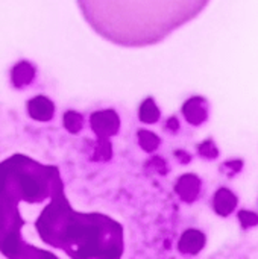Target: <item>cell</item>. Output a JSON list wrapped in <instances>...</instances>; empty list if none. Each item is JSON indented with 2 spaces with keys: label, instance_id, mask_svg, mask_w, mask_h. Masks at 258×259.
<instances>
[{
  "label": "cell",
  "instance_id": "1",
  "mask_svg": "<svg viewBox=\"0 0 258 259\" xmlns=\"http://www.w3.org/2000/svg\"><path fill=\"white\" fill-rule=\"evenodd\" d=\"M90 27L122 47H148L195 20L210 0H76Z\"/></svg>",
  "mask_w": 258,
  "mask_h": 259
},
{
  "label": "cell",
  "instance_id": "2",
  "mask_svg": "<svg viewBox=\"0 0 258 259\" xmlns=\"http://www.w3.org/2000/svg\"><path fill=\"white\" fill-rule=\"evenodd\" d=\"M32 226L41 243L62 250L71 259H120L125 252L123 226L100 212L75 211L59 185L40 206L35 219L24 225Z\"/></svg>",
  "mask_w": 258,
  "mask_h": 259
},
{
  "label": "cell",
  "instance_id": "3",
  "mask_svg": "<svg viewBox=\"0 0 258 259\" xmlns=\"http://www.w3.org/2000/svg\"><path fill=\"white\" fill-rule=\"evenodd\" d=\"M90 126L97 137V146L93 159L108 161L113 156V147L109 138L114 137L120 129V117L114 109L96 111L90 117Z\"/></svg>",
  "mask_w": 258,
  "mask_h": 259
},
{
  "label": "cell",
  "instance_id": "4",
  "mask_svg": "<svg viewBox=\"0 0 258 259\" xmlns=\"http://www.w3.org/2000/svg\"><path fill=\"white\" fill-rule=\"evenodd\" d=\"M182 114L186 120L193 126H201L208 118V102L205 97L193 96L182 105Z\"/></svg>",
  "mask_w": 258,
  "mask_h": 259
},
{
  "label": "cell",
  "instance_id": "5",
  "mask_svg": "<svg viewBox=\"0 0 258 259\" xmlns=\"http://www.w3.org/2000/svg\"><path fill=\"white\" fill-rule=\"evenodd\" d=\"M27 114L35 121H50L55 114L53 102L46 96H35L27 102Z\"/></svg>",
  "mask_w": 258,
  "mask_h": 259
},
{
  "label": "cell",
  "instance_id": "6",
  "mask_svg": "<svg viewBox=\"0 0 258 259\" xmlns=\"http://www.w3.org/2000/svg\"><path fill=\"white\" fill-rule=\"evenodd\" d=\"M175 193L186 203H193L201 193V179L193 173L182 175L175 184Z\"/></svg>",
  "mask_w": 258,
  "mask_h": 259
},
{
  "label": "cell",
  "instance_id": "7",
  "mask_svg": "<svg viewBox=\"0 0 258 259\" xmlns=\"http://www.w3.org/2000/svg\"><path fill=\"white\" fill-rule=\"evenodd\" d=\"M205 243H207V238L201 231L189 229L181 235L178 249L184 255H198L205 247Z\"/></svg>",
  "mask_w": 258,
  "mask_h": 259
},
{
  "label": "cell",
  "instance_id": "8",
  "mask_svg": "<svg viewBox=\"0 0 258 259\" xmlns=\"http://www.w3.org/2000/svg\"><path fill=\"white\" fill-rule=\"evenodd\" d=\"M239 199L237 196L228 188H219L213 197V209L220 217H228L237 208Z\"/></svg>",
  "mask_w": 258,
  "mask_h": 259
},
{
  "label": "cell",
  "instance_id": "9",
  "mask_svg": "<svg viewBox=\"0 0 258 259\" xmlns=\"http://www.w3.org/2000/svg\"><path fill=\"white\" fill-rule=\"evenodd\" d=\"M5 258L8 259H59L55 253L33 244H20Z\"/></svg>",
  "mask_w": 258,
  "mask_h": 259
},
{
  "label": "cell",
  "instance_id": "10",
  "mask_svg": "<svg viewBox=\"0 0 258 259\" xmlns=\"http://www.w3.org/2000/svg\"><path fill=\"white\" fill-rule=\"evenodd\" d=\"M33 77H35V68L26 61L18 62L11 71V80L15 88H23L29 85L33 80Z\"/></svg>",
  "mask_w": 258,
  "mask_h": 259
},
{
  "label": "cell",
  "instance_id": "11",
  "mask_svg": "<svg viewBox=\"0 0 258 259\" xmlns=\"http://www.w3.org/2000/svg\"><path fill=\"white\" fill-rule=\"evenodd\" d=\"M161 117V112L155 103V100L152 97H148L143 100V103L140 105L138 108V118L141 123H146V124H154L160 120Z\"/></svg>",
  "mask_w": 258,
  "mask_h": 259
},
{
  "label": "cell",
  "instance_id": "12",
  "mask_svg": "<svg viewBox=\"0 0 258 259\" xmlns=\"http://www.w3.org/2000/svg\"><path fill=\"white\" fill-rule=\"evenodd\" d=\"M137 138H138V144L141 146V149L148 153L151 152H155L161 143V140L151 131H144V129H140L138 134H137Z\"/></svg>",
  "mask_w": 258,
  "mask_h": 259
},
{
  "label": "cell",
  "instance_id": "13",
  "mask_svg": "<svg viewBox=\"0 0 258 259\" xmlns=\"http://www.w3.org/2000/svg\"><path fill=\"white\" fill-rule=\"evenodd\" d=\"M62 124L70 134H79L84 126V118L81 114H78L75 111H67V112H64Z\"/></svg>",
  "mask_w": 258,
  "mask_h": 259
},
{
  "label": "cell",
  "instance_id": "14",
  "mask_svg": "<svg viewBox=\"0 0 258 259\" xmlns=\"http://www.w3.org/2000/svg\"><path fill=\"white\" fill-rule=\"evenodd\" d=\"M198 152H199V155H202L207 159H214L219 155V150H217L216 144L213 143V140H207V141L201 143L198 146Z\"/></svg>",
  "mask_w": 258,
  "mask_h": 259
},
{
  "label": "cell",
  "instance_id": "15",
  "mask_svg": "<svg viewBox=\"0 0 258 259\" xmlns=\"http://www.w3.org/2000/svg\"><path fill=\"white\" fill-rule=\"evenodd\" d=\"M237 219H239L242 228H245V229L254 228V226H257L258 225V215L255 212H252V211H245V209H243V211L239 212Z\"/></svg>",
  "mask_w": 258,
  "mask_h": 259
},
{
  "label": "cell",
  "instance_id": "16",
  "mask_svg": "<svg viewBox=\"0 0 258 259\" xmlns=\"http://www.w3.org/2000/svg\"><path fill=\"white\" fill-rule=\"evenodd\" d=\"M167 127H169V129H172V127H173V131H178L179 124H178V121H176V118H175V117L169 118V121H167Z\"/></svg>",
  "mask_w": 258,
  "mask_h": 259
}]
</instances>
